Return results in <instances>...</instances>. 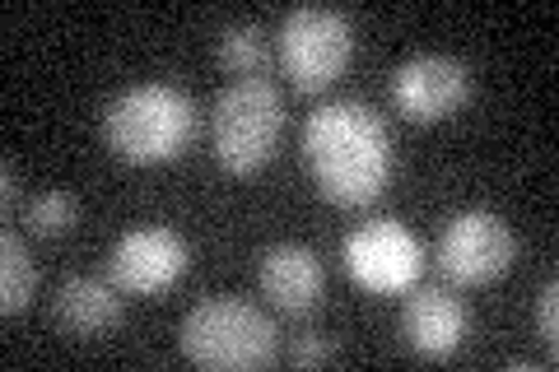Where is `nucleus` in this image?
Masks as SVG:
<instances>
[{
    "instance_id": "obj_1",
    "label": "nucleus",
    "mask_w": 559,
    "mask_h": 372,
    "mask_svg": "<svg viewBox=\"0 0 559 372\" xmlns=\"http://www.w3.org/2000/svg\"><path fill=\"white\" fill-rule=\"evenodd\" d=\"M304 164H308L312 187L331 205L359 209V205H373L388 191L396 172V145H392L388 121L369 103L341 98V103H322L308 117Z\"/></svg>"
},
{
    "instance_id": "obj_2",
    "label": "nucleus",
    "mask_w": 559,
    "mask_h": 372,
    "mask_svg": "<svg viewBox=\"0 0 559 372\" xmlns=\"http://www.w3.org/2000/svg\"><path fill=\"white\" fill-rule=\"evenodd\" d=\"M197 103H191L178 84H131L108 103L103 112V145L112 158L131 168H154L168 164L191 149L197 140Z\"/></svg>"
},
{
    "instance_id": "obj_3",
    "label": "nucleus",
    "mask_w": 559,
    "mask_h": 372,
    "mask_svg": "<svg viewBox=\"0 0 559 372\" xmlns=\"http://www.w3.org/2000/svg\"><path fill=\"white\" fill-rule=\"evenodd\" d=\"M178 345L191 363L210 372H257L275 363V353H280L271 316L234 293L205 298V303L191 308L182 316Z\"/></svg>"
},
{
    "instance_id": "obj_4",
    "label": "nucleus",
    "mask_w": 559,
    "mask_h": 372,
    "mask_svg": "<svg viewBox=\"0 0 559 372\" xmlns=\"http://www.w3.org/2000/svg\"><path fill=\"white\" fill-rule=\"evenodd\" d=\"M285 131V98L271 80H234L210 108V154L234 177H252L271 164Z\"/></svg>"
},
{
    "instance_id": "obj_5",
    "label": "nucleus",
    "mask_w": 559,
    "mask_h": 372,
    "mask_svg": "<svg viewBox=\"0 0 559 372\" xmlns=\"http://www.w3.org/2000/svg\"><path fill=\"white\" fill-rule=\"evenodd\" d=\"M355 57V20L331 5H299L280 20V70L299 94H322Z\"/></svg>"
},
{
    "instance_id": "obj_6",
    "label": "nucleus",
    "mask_w": 559,
    "mask_h": 372,
    "mask_svg": "<svg viewBox=\"0 0 559 372\" xmlns=\"http://www.w3.org/2000/svg\"><path fill=\"white\" fill-rule=\"evenodd\" d=\"M513 256H518L513 228L499 215H489V209L452 215L443 224L439 242H433V265L443 271V279H452V285H462V289L495 285L499 275L513 271Z\"/></svg>"
},
{
    "instance_id": "obj_7",
    "label": "nucleus",
    "mask_w": 559,
    "mask_h": 372,
    "mask_svg": "<svg viewBox=\"0 0 559 372\" xmlns=\"http://www.w3.org/2000/svg\"><path fill=\"white\" fill-rule=\"evenodd\" d=\"M345 275L369 293H411L425 275V247L401 219H369L341 242Z\"/></svg>"
},
{
    "instance_id": "obj_8",
    "label": "nucleus",
    "mask_w": 559,
    "mask_h": 372,
    "mask_svg": "<svg viewBox=\"0 0 559 372\" xmlns=\"http://www.w3.org/2000/svg\"><path fill=\"white\" fill-rule=\"evenodd\" d=\"M471 70L457 57H443V51H425V57H411L396 65L392 75V108L415 121V127H433V121H448L452 112H462L471 103Z\"/></svg>"
},
{
    "instance_id": "obj_9",
    "label": "nucleus",
    "mask_w": 559,
    "mask_h": 372,
    "mask_svg": "<svg viewBox=\"0 0 559 372\" xmlns=\"http://www.w3.org/2000/svg\"><path fill=\"white\" fill-rule=\"evenodd\" d=\"M187 242L173 228H131L108 256V279L127 298L168 293L187 275Z\"/></svg>"
},
{
    "instance_id": "obj_10",
    "label": "nucleus",
    "mask_w": 559,
    "mask_h": 372,
    "mask_svg": "<svg viewBox=\"0 0 559 372\" xmlns=\"http://www.w3.org/2000/svg\"><path fill=\"white\" fill-rule=\"evenodd\" d=\"M471 331V312L457 293L448 289H411L406 308H401V335L419 359H452Z\"/></svg>"
},
{
    "instance_id": "obj_11",
    "label": "nucleus",
    "mask_w": 559,
    "mask_h": 372,
    "mask_svg": "<svg viewBox=\"0 0 559 372\" xmlns=\"http://www.w3.org/2000/svg\"><path fill=\"white\" fill-rule=\"evenodd\" d=\"M261 293L271 298V308H280L285 316H312L322 308L326 293V275L318 252H308L304 242H280L261 256Z\"/></svg>"
},
{
    "instance_id": "obj_12",
    "label": "nucleus",
    "mask_w": 559,
    "mask_h": 372,
    "mask_svg": "<svg viewBox=\"0 0 559 372\" xmlns=\"http://www.w3.org/2000/svg\"><path fill=\"white\" fill-rule=\"evenodd\" d=\"M51 326H57L66 340H103L121 326V289L108 279L94 275H70L51 293Z\"/></svg>"
},
{
    "instance_id": "obj_13",
    "label": "nucleus",
    "mask_w": 559,
    "mask_h": 372,
    "mask_svg": "<svg viewBox=\"0 0 559 372\" xmlns=\"http://www.w3.org/2000/svg\"><path fill=\"white\" fill-rule=\"evenodd\" d=\"M33 293H38V265H33L24 238L5 228L0 233V312L5 316H20Z\"/></svg>"
},
{
    "instance_id": "obj_14",
    "label": "nucleus",
    "mask_w": 559,
    "mask_h": 372,
    "mask_svg": "<svg viewBox=\"0 0 559 372\" xmlns=\"http://www.w3.org/2000/svg\"><path fill=\"white\" fill-rule=\"evenodd\" d=\"M219 65L229 70V75L238 80H257L261 70H266L271 61V47H266V33H261L257 24H229L219 38Z\"/></svg>"
},
{
    "instance_id": "obj_15",
    "label": "nucleus",
    "mask_w": 559,
    "mask_h": 372,
    "mask_svg": "<svg viewBox=\"0 0 559 372\" xmlns=\"http://www.w3.org/2000/svg\"><path fill=\"white\" fill-rule=\"evenodd\" d=\"M80 219V201L70 191H47V196H33L24 209V228L33 238H61L70 233Z\"/></svg>"
},
{
    "instance_id": "obj_16",
    "label": "nucleus",
    "mask_w": 559,
    "mask_h": 372,
    "mask_svg": "<svg viewBox=\"0 0 559 372\" xmlns=\"http://www.w3.org/2000/svg\"><path fill=\"white\" fill-rule=\"evenodd\" d=\"M285 359H289L294 368H326V363L341 359V349L331 345V340H322V335H299V340L285 349Z\"/></svg>"
},
{
    "instance_id": "obj_17",
    "label": "nucleus",
    "mask_w": 559,
    "mask_h": 372,
    "mask_svg": "<svg viewBox=\"0 0 559 372\" xmlns=\"http://www.w3.org/2000/svg\"><path fill=\"white\" fill-rule=\"evenodd\" d=\"M536 331L550 345V363H555V340H559V285L555 279H546L536 293Z\"/></svg>"
},
{
    "instance_id": "obj_18",
    "label": "nucleus",
    "mask_w": 559,
    "mask_h": 372,
    "mask_svg": "<svg viewBox=\"0 0 559 372\" xmlns=\"http://www.w3.org/2000/svg\"><path fill=\"white\" fill-rule=\"evenodd\" d=\"M24 196V177H20V164L5 154V164H0V209L5 215H14V205H20Z\"/></svg>"
}]
</instances>
